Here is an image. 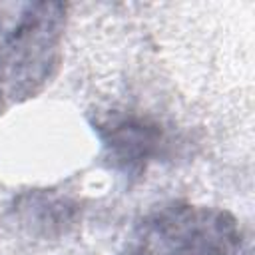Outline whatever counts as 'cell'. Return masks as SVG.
I'll return each mask as SVG.
<instances>
[{"label":"cell","mask_w":255,"mask_h":255,"mask_svg":"<svg viewBox=\"0 0 255 255\" xmlns=\"http://www.w3.org/2000/svg\"><path fill=\"white\" fill-rule=\"evenodd\" d=\"M64 16V4H28L0 34V96L12 102L30 98L48 82L60 54Z\"/></svg>","instance_id":"obj_2"},{"label":"cell","mask_w":255,"mask_h":255,"mask_svg":"<svg viewBox=\"0 0 255 255\" xmlns=\"http://www.w3.org/2000/svg\"><path fill=\"white\" fill-rule=\"evenodd\" d=\"M96 129L110 165L128 175L141 173L163 147L161 126L141 116H110Z\"/></svg>","instance_id":"obj_3"},{"label":"cell","mask_w":255,"mask_h":255,"mask_svg":"<svg viewBox=\"0 0 255 255\" xmlns=\"http://www.w3.org/2000/svg\"><path fill=\"white\" fill-rule=\"evenodd\" d=\"M239 247L241 231L229 211L171 201L133 223L122 255H237Z\"/></svg>","instance_id":"obj_1"}]
</instances>
